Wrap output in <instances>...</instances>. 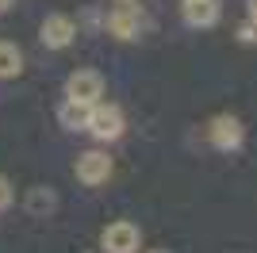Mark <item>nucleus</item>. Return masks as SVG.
I'll return each instance as SVG.
<instances>
[{
	"label": "nucleus",
	"instance_id": "1",
	"mask_svg": "<svg viewBox=\"0 0 257 253\" xmlns=\"http://www.w3.org/2000/svg\"><path fill=\"white\" fill-rule=\"evenodd\" d=\"M139 242H142L139 226L127 222V219L107 222L104 234H100V249H104V253H139Z\"/></svg>",
	"mask_w": 257,
	"mask_h": 253
},
{
	"label": "nucleus",
	"instance_id": "15",
	"mask_svg": "<svg viewBox=\"0 0 257 253\" xmlns=\"http://www.w3.org/2000/svg\"><path fill=\"white\" fill-rule=\"evenodd\" d=\"M12 8V0H0V12H8Z\"/></svg>",
	"mask_w": 257,
	"mask_h": 253
},
{
	"label": "nucleus",
	"instance_id": "6",
	"mask_svg": "<svg viewBox=\"0 0 257 253\" xmlns=\"http://www.w3.org/2000/svg\"><path fill=\"white\" fill-rule=\"evenodd\" d=\"M107 177H111V158H107V154L88 150V154H81V158H77V180H81V184L96 188V184H104Z\"/></svg>",
	"mask_w": 257,
	"mask_h": 253
},
{
	"label": "nucleus",
	"instance_id": "3",
	"mask_svg": "<svg viewBox=\"0 0 257 253\" xmlns=\"http://www.w3.org/2000/svg\"><path fill=\"white\" fill-rule=\"evenodd\" d=\"M65 96L77 100V104H100L104 77H100L96 69H77V73H69V81H65Z\"/></svg>",
	"mask_w": 257,
	"mask_h": 253
},
{
	"label": "nucleus",
	"instance_id": "4",
	"mask_svg": "<svg viewBox=\"0 0 257 253\" xmlns=\"http://www.w3.org/2000/svg\"><path fill=\"white\" fill-rule=\"evenodd\" d=\"M73 35H77V23L69 20V16H62V12L46 16L43 27H39V42L50 46V50H65V46L73 42Z\"/></svg>",
	"mask_w": 257,
	"mask_h": 253
},
{
	"label": "nucleus",
	"instance_id": "5",
	"mask_svg": "<svg viewBox=\"0 0 257 253\" xmlns=\"http://www.w3.org/2000/svg\"><path fill=\"white\" fill-rule=\"evenodd\" d=\"M207 138H211L215 150H238L242 138H246V126L238 123L234 115H215L211 126H207Z\"/></svg>",
	"mask_w": 257,
	"mask_h": 253
},
{
	"label": "nucleus",
	"instance_id": "12",
	"mask_svg": "<svg viewBox=\"0 0 257 253\" xmlns=\"http://www.w3.org/2000/svg\"><path fill=\"white\" fill-rule=\"evenodd\" d=\"M43 207H54V196H50V192H43V188H39V192L31 196V211H43Z\"/></svg>",
	"mask_w": 257,
	"mask_h": 253
},
{
	"label": "nucleus",
	"instance_id": "16",
	"mask_svg": "<svg viewBox=\"0 0 257 253\" xmlns=\"http://www.w3.org/2000/svg\"><path fill=\"white\" fill-rule=\"evenodd\" d=\"M154 253H161V249H154Z\"/></svg>",
	"mask_w": 257,
	"mask_h": 253
},
{
	"label": "nucleus",
	"instance_id": "9",
	"mask_svg": "<svg viewBox=\"0 0 257 253\" xmlns=\"http://www.w3.org/2000/svg\"><path fill=\"white\" fill-rule=\"evenodd\" d=\"M88 115H92V104L65 100V104L58 107V119H62V126H69V131H85V126H88Z\"/></svg>",
	"mask_w": 257,
	"mask_h": 253
},
{
	"label": "nucleus",
	"instance_id": "10",
	"mask_svg": "<svg viewBox=\"0 0 257 253\" xmlns=\"http://www.w3.org/2000/svg\"><path fill=\"white\" fill-rule=\"evenodd\" d=\"M23 69V54L16 42H0V81H8V77H20Z\"/></svg>",
	"mask_w": 257,
	"mask_h": 253
},
{
	"label": "nucleus",
	"instance_id": "11",
	"mask_svg": "<svg viewBox=\"0 0 257 253\" xmlns=\"http://www.w3.org/2000/svg\"><path fill=\"white\" fill-rule=\"evenodd\" d=\"M12 200H16V188H12V180H8V177H0V211L12 207Z\"/></svg>",
	"mask_w": 257,
	"mask_h": 253
},
{
	"label": "nucleus",
	"instance_id": "7",
	"mask_svg": "<svg viewBox=\"0 0 257 253\" xmlns=\"http://www.w3.org/2000/svg\"><path fill=\"white\" fill-rule=\"evenodd\" d=\"M223 16L219 0H184V23L188 27H215Z\"/></svg>",
	"mask_w": 257,
	"mask_h": 253
},
{
	"label": "nucleus",
	"instance_id": "13",
	"mask_svg": "<svg viewBox=\"0 0 257 253\" xmlns=\"http://www.w3.org/2000/svg\"><path fill=\"white\" fill-rule=\"evenodd\" d=\"M238 39L242 42H257V23H242V27H238Z\"/></svg>",
	"mask_w": 257,
	"mask_h": 253
},
{
	"label": "nucleus",
	"instance_id": "2",
	"mask_svg": "<svg viewBox=\"0 0 257 253\" xmlns=\"http://www.w3.org/2000/svg\"><path fill=\"white\" fill-rule=\"evenodd\" d=\"M85 131L92 138H100V142H115L123 135V111L115 104H92V115H88Z\"/></svg>",
	"mask_w": 257,
	"mask_h": 253
},
{
	"label": "nucleus",
	"instance_id": "14",
	"mask_svg": "<svg viewBox=\"0 0 257 253\" xmlns=\"http://www.w3.org/2000/svg\"><path fill=\"white\" fill-rule=\"evenodd\" d=\"M249 23H257V0H249Z\"/></svg>",
	"mask_w": 257,
	"mask_h": 253
},
{
	"label": "nucleus",
	"instance_id": "8",
	"mask_svg": "<svg viewBox=\"0 0 257 253\" xmlns=\"http://www.w3.org/2000/svg\"><path fill=\"white\" fill-rule=\"evenodd\" d=\"M139 27H142V20H139V12H135V8H119V12L107 16V31L115 35V39H135Z\"/></svg>",
	"mask_w": 257,
	"mask_h": 253
}]
</instances>
